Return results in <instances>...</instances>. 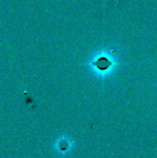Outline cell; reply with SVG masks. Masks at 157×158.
Segmentation results:
<instances>
[{
  "label": "cell",
  "mask_w": 157,
  "mask_h": 158,
  "mask_svg": "<svg viewBox=\"0 0 157 158\" xmlns=\"http://www.w3.org/2000/svg\"><path fill=\"white\" fill-rule=\"evenodd\" d=\"M112 64H113V63H112L110 60L107 59L106 57H100L98 60H97V61H95L93 63V65L98 67V69L101 70H107L110 66H112Z\"/></svg>",
  "instance_id": "1"
}]
</instances>
